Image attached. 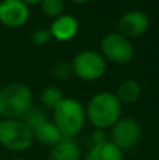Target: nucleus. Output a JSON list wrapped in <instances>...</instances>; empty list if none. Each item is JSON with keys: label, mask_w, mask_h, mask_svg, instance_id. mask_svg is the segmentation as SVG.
Instances as JSON below:
<instances>
[{"label": "nucleus", "mask_w": 159, "mask_h": 160, "mask_svg": "<svg viewBox=\"0 0 159 160\" xmlns=\"http://www.w3.org/2000/svg\"><path fill=\"white\" fill-rule=\"evenodd\" d=\"M121 104L114 93L100 91L89 100L86 105V119L95 129L107 131L121 118Z\"/></svg>", "instance_id": "obj_1"}, {"label": "nucleus", "mask_w": 159, "mask_h": 160, "mask_svg": "<svg viewBox=\"0 0 159 160\" xmlns=\"http://www.w3.org/2000/svg\"><path fill=\"white\" fill-rule=\"evenodd\" d=\"M70 66H72V73L79 79L86 82H95L104 76L107 62L100 52L85 49L76 53Z\"/></svg>", "instance_id": "obj_5"}, {"label": "nucleus", "mask_w": 159, "mask_h": 160, "mask_svg": "<svg viewBox=\"0 0 159 160\" xmlns=\"http://www.w3.org/2000/svg\"><path fill=\"white\" fill-rule=\"evenodd\" d=\"M21 121L24 122L25 125H28L31 129H34V128H37L38 125H41L42 122L48 121V117H47V114H45V111L42 110V108L31 107L30 110L23 115Z\"/></svg>", "instance_id": "obj_16"}, {"label": "nucleus", "mask_w": 159, "mask_h": 160, "mask_svg": "<svg viewBox=\"0 0 159 160\" xmlns=\"http://www.w3.org/2000/svg\"><path fill=\"white\" fill-rule=\"evenodd\" d=\"M33 135H34V141H37L38 143L44 145V146H49V148H52L54 145H56L64 138L52 121H45L41 125H38L37 128H34Z\"/></svg>", "instance_id": "obj_13"}, {"label": "nucleus", "mask_w": 159, "mask_h": 160, "mask_svg": "<svg viewBox=\"0 0 159 160\" xmlns=\"http://www.w3.org/2000/svg\"><path fill=\"white\" fill-rule=\"evenodd\" d=\"M73 3H78V4H83V3H87L90 2V0H72Z\"/></svg>", "instance_id": "obj_22"}, {"label": "nucleus", "mask_w": 159, "mask_h": 160, "mask_svg": "<svg viewBox=\"0 0 159 160\" xmlns=\"http://www.w3.org/2000/svg\"><path fill=\"white\" fill-rule=\"evenodd\" d=\"M149 27V18L141 10H130L124 13L118 20L120 34L126 38H135L146 32Z\"/></svg>", "instance_id": "obj_9"}, {"label": "nucleus", "mask_w": 159, "mask_h": 160, "mask_svg": "<svg viewBox=\"0 0 159 160\" xmlns=\"http://www.w3.org/2000/svg\"><path fill=\"white\" fill-rule=\"evenodd\" d=\"M92 139H93V145L101 143V142H104V141H109V139H107V135H106V131H101V129H95Z\"/></svg>", "instance_id": "obj_20"}, {"label": "nucleus", "mask_w": 159, "mask_h": 160, "mask_svg": "<svg viewBox=\"0 0 159 160\" xmlns=\"http://www.w3.org/2000/svg\"><path fill=\"white\" fill-rule=\"evenodd\" d=\"M39 4H41L42 13L47 14L48 17L56 18V17L64 14V10H65L64 0H42Z\"/></svg>", "instance_id": "obj_17"}, {"label": "nucleus", "mask_w": 159, "mask_h": 160, "mask_svg": "<svg viewBox=\"0 0 159 160\" xmlns=\"http://www.w3.org/2000/svg\"><path fill=\"white\" fill-rule=\"evenodd\" d=\"M142 129L140 122L132 117H121L110 128V142L115 145L123 152L131 150L140 143Z\"/></svg>", "instance_id": "obj_6"}, {"label": "nucleus", "mask_w": 159, "mask_h": 160, "mask_svg": "<svg viewBox=\"0 0 159 160\" xmlns=\"http://www.w3.org/2000/svg\"><path fill=\"white\" fill-rule=\"evenodd\" d=\"M33 107V93L23 83H8L0 88V117L2 119H21Z\"/></svg>", "instance_id": "obj_2"}, {"label": "nucleus", "mask_w": 159, "mask_h": 160, "mask_svg": "<svg viewBox=\"0 0 159 160\" xmlns=\"http://www.w3.org/2000/svg\"><path fill=\"white\" fill-rule=\"evenodd\" d=\"M47 160H82L80 148L73 139L62 138L49 149Z\"/></svg>", "instance_id": "obj_11"}, {"label": "nucleus", "mask_w": 159, "mask_h": 160, "mask_svg": "<svg viewBox=\"0 0 159 160\" xmlns=\"http://www.w3.org/2000/svg\"><path fill=\"white\" fill-rule=\"evenodd\" d=\"M34 143L33 129L21 119L0 121V145L11 152H25Z\"/></svg>", "instance_id": "obj_4"}, {"label": "nucleus", "mask_w": 159, "mask_h": 160, "mask_svg": "<svg viewBox=\"0 0 159 160\" xmlns=\"http://www.w3.org/2000/svg\"><path fill=\"white\" fill-rule=\"evenodd\" d=\"M83 160H124V152L113 142L104 141L93 145Z\"/></svg>", "instance_id": "obj_12"}, {"label": "nucleus", "mask_w": 159, "mask_h": 160, "mask_svg": "<svg viewBox=\"0 0 159 160\" xmlns=\"http://www.w3.org/2000/svg\"><path fill=\"white\" fill-rule=\"evenodd\" d=\"M51 38H52V37H51L48 28H39V30L34 31V32L31 34V42H33L34 45H37V47L47 45Z\"/></svg>", "instance_id": "obj_18"}, {"label": "nucleus", "mask_w": 159, "mask_h": 160, "mask_svg": "<svg viewBox=\"0 0 159 160\" xmlns=\"http://www.w3.org/2000/svg\"><path fill=\"white\" fill-rule=\"evenodd\" d=\"M48 30L54 39L59 42H66L76 37L79 31V21L72 14H62L54 18Z\"/></svg>", "instance_id": "obj_10"}, {"label": "nucleus", "mask_w": 159, "mask_h": 160, "mask_svg": "<svg viewBox=\"0 0 159 160\" xmlns=\"http://www.w3.org/2000/svg\"><path fill=\"white\" fill-rule=\"evenodd\" d=\"M64 98L65 97L62 94V91L58 87H55V86H48L41 93V102L48 110H54Z\"/></svg>", "instance_id": "obj_15"}, {"label": "nucleus", "mask_w": 159, "mask_h": 160, "mask_svg": "<svg viewBox=\"0 0 159 160\" xmlns=\"http://www.w3.org/2000/svg\"><path fill=\"white\" fill-rule=\"evenodd\" d=\"M30 18V8L21 0L0 2V22L8 28L23 27Z\"/></svg>", "instance_id": "obj_8"}, {"label": "nucleus", "mask_w": 159, "mask_h": 160, "mask_svg": "<svg viewBox=\"0 0 159 160\" xmlns=\"http://www.w3.org/2000/svg\"><path fill=\"white\" fill-rule=\"evenodd\" d=\"M72 73V66L69 63H65V62H61V63H56L55 66L52 68V76L58 80H65L68 79Z\"/></svg>", "instance_id": "obj_19"}, {"label": "nucleus", "mask_w": 159, "mask_h": 160, "mask_svg": "<svg viewBox=\"0 0 159 160\" xmlns=\"http://www.w3.org/2000/svg\"><path fill=\"white\" fill-rule=\"evenodd\" d=\"M54 124L64 138L76 136L86 124V110L76 98H64L52 110Z\"/></svg>", "instance_id": "obj_3"}, {"label": "nucleus", "mask_w": 159, "mask_h": 160, "mask_svg": "<svg viewBox=\"0 0 159 160\" xmlns=\"http://www.w3.org/2000/svg\"><path fill=\"white\" fill-rule=\"evenodd\" d=\"M23 3H25V4L30 7V6H35V4H39V3L42 2V0H21Z\"/></svg>", "instance_id": "obj_21"}, {"label": "nucleus", "mask_w": 159, "mask_h": 160, "mask_svg": "<svg viewBox=\"0 0 159 160\" xmlns=\"http://www.w3.org/2000/svg\"><path fill=\"white\" fill-rule=\"evenodd\" d=\"M100 53L106 61L117 65H127L134 58V47L130 39L120 32H111L101 39Z\"/></svg>", "instance_id": "obj_7"}, {"label": "nucleus", "mask_w": 159, "mask_h": 160, "mask_svg": "<svg viewBox=\"0 0 159 160\" xmlns=\"http://www.w3.org/2000/svg\"><path fill=\"white\" fill-rule=\"evenodd\" d=\"M114 94L121 104H132L138 101V98L141 97V86L132 79L124 80L118 84L117 91Z\"/></svg>", "instance_id": "obj_14"}, {"label": "nucleus", "mask_w": 159, "mask_h": 160, "mask_svg": "<svg viewBox=\"0 0 159 160\" xmlns=\"http://www.w3.org/2000/svg\"><path fill=\"white\" fill-rule=\"evenodd\" d=\"M10 160H24V159H20V158H14V159H10Z\"/></svg>", "instance_id": "obj_23"}]
</instances>
